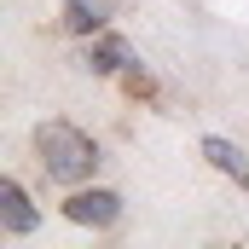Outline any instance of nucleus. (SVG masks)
I'll return each instance as SVG.
<instances>
[{
    "instance_id": "obj_1",
    "label": "nucleus",
    "mask_w": 249,
    "mask_h": 249,
    "mask_svg": "<svg viewBox=\"0 0 249 249\" xmlns=\"http://www.w3.org/2000/svg\"><path fill=\"white\" fill-rule=\"evenodd\" d=\"M35 162H41V174L58 180V186H87L105 157H99V139H93V133H81L75 122L53 116V122L35 127Z\"/></svg>"
},
{
    "instance_id": "obj_2",
    "label": "nucleus",
    "mask_w": 249,
    "mask_h": 249,
    "mask_svg": "<svg viewBox=\"0 0 249 249\" xmlns=\"http://www.w3.org/2000/svg\"><path fill=\"white\" fill-rule=\"evenodd\" d=\"M64 214H70L75 226L105 232V226L122 220V191H110V186H75V191H70V203H64Z\"/></svg>"
},
{
    "instance_id": "obj_3",
    "label": "nucleus",
    "mask_w": 249,
    "mask_h": 249,
    "mask_svg": "<svg viewBox=\"0 0 249 249\" xmlns=\"http://www.w3.org/2000/svg\"><path fill=\"white\" fill-rule=\"evenodd\" d=\"M87 70H93V75H127L133 87H145V70L133 64L127 41H122V35H110V29H99V35L87 41Z\"/></svg>"
},
{
    "instance_id": "obj_4",
    "label": "nucleus",
    "mask_w": 249,
    "mask_h": 249,
    "mask_svg": "<svg viewBox=\"0 0 249 249\" xmlns=\"http://www.w3.org/2000/svg\"><path fill=\"white\" fill-rule=\"evenodd\" d=\"M35 226H41V214H35L29 191H23L12 174H6V180H0V232H12V238H29Z\"/></svg>"
},
{
    "instance_id": "obj_5",
    "label": "nucleus",
    "mask_w": 249,
    "mask_h": 249,
    "mask_svg": "<svg viewBox=\"0 0 249 249\" xmlns=\"http://www.w3.org/2000/svg\"><path fill=\"white\" fill-rule=\"evenodd\" d=\"M197 151H203V162H209L214 174H226V180H238V186L249 191V151L238 145V139H220V133H209Z\"/></svg>"
},
{
    "instance_id": "obj_6",
    "label": "nucleus",
    "mask_w": 249,
    "mask_h": 249,
    "mask_svg": "<svg viewBox=\"0 0 249 249\" xmlns=\"http://www.w3.org/2000/svg\"><path fill=\"white\" fill-rule=\"evenodd\" d=\"M64 29L93 41L99 29H110V0H64Z\"/></svg>"
}]
</instances>
